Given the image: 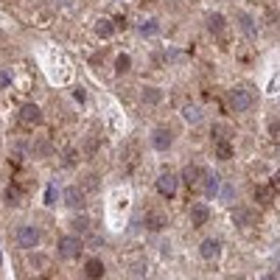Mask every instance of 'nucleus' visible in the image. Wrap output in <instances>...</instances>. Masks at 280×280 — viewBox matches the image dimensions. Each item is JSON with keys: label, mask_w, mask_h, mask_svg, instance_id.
<instances>
[{"label": "nucleus", "mask_w": 280, "mask_h": 280, "mask_svg": "<svg viewBox=\"0 0 280 280\" xmlns=\"http://www.w3.org/2000/svg\"><path fill=\"white\" fill-rule=\"evenodd\" d=\"M56 3H59V6H70V3H73V0H56Z\"/></svg>", "instance_id": "nucleus-35"}, {"label": "nucleus", "mask_w": 280, "mask_h": 280, "mask_svg": "<svg viewBox=\"0 0 280 280\" xmlns=\"http://www.w3.org/2000/svg\"><path fill=\"white\" fill-rule=\"evenodd\" d=\"M138 31L143 36H154V34H157V20H146V23H140Z\"/></svg>", "instance_id": "nucleus-19"}, {"label": "nucleus", "mask_w": 280, "mask_h": 280, "mask_svg": "<svg viewBox=\"0 0 280 280\" xmlns=\"http://www.w3.org/2000/svg\"><path fill=\"white\" fill-rule=\"evenodd\" d=\"M42 263H45V255H31V266H34V269H39Z\"/></svg>", "instance_id": "nucleus-31"}, {"label": "nucleus", "mask_w": 280, "mask_h": 280, "mask_svg": "<svg viewBox=\"0 0 280 280\" xmlns=\"http://www.w3.org/2000/svg\"><path fill=\"white\" fill-rule=\"evenodd\" d=\"M62 163H65V168H73V166H76V163H79V154H76V151H73V149H70V151H65V157H62Z\"/></svg>", "instance_id": "nucleus-23"}, {"label": "nucleus", "mask_w": 280, "mask_h": 280, "mask_svg": "<svg viewBox=\"0 0 280 280\" xmlns=\"http://www.w3.org/2000/svg\"><path fill=\"white\" fill-rule=\"evenodd\" d=\"M252 104H255V90H249V87H236L233 93H230V106H233L236 112H246Z\"/></svg>", "instance_id": "nucleus-3"}, {"label": "nucleus", "mask_w": 280, "mask_h": 280, "mask_svg": "<svg viewBox=\"0 0 280 280\" xmlns=\"http://www.w3.org/2000/svg\"><path fill=\"white\" fill-rule=\"evenodd\" d=\"M146 224H149V230H160L163 224H166V219H163V216H157V213H151Z\"/></svg>", "instance_id": "nucleus-22"}, {"label": "nucleus", "mask_w": 280, "mask_h": 280, "mask_svg": "<svg viewBox=\"0 0 280 280\" xmlns=\"http://www.w3.org/2000/svg\"><path fill=\"white\" fill-rule=\"evenodd\" d=\"M11 84V73L9 70H0V87H9Z\"/></svg>", "instance_id": "nucleus-28"}, {"label": "nucleus", "mask_w": 280, "mask_h": 280, "mask_svg": "<svg viewBox=\"0 0 280 280\" xmlns=\"http://www.w3.org/2000/svg\"><path fill=\"white\" fill-rule=\"evenodd\" d=\"M171 143H174V135H171L168 129H163V126H160V129H154V132H151V146H154L157 151L171 149Z\"/></svg>", "instance_id": "nucleus-8"}, {"label": "nucleus", "mask_w": 280, "mask_h": 280, "mask_svg": "<svg viewBox=\"0 0 280 280\" xmlns=\"http://www.w3.org/2000/svg\"><path fill=\"white\" fill-rule=\"evenodd\" d=\"M84 275H87V278H101V275H104V263L98 261V258H90L87 266H84Z\"/></svg>", "instance_id": "nucleus-15"}, {"label": "nucleus", "mask_w": 280, "mask_h": 280, "mask_svg": "<svg viewBox=\"0 0 280 280\" xmlns=\"http://www.w3.org/2000/svg\"><path fill=\"white\" fill-rule=\"evenodd\" d=\"M17 244L23 249H31V246L39 244V230L36 227H20L17 230Z\"/></svg>", "instance_id": "nucleus-6"}, {"label": "nucleus", "mask_w": 280, "mask_h": 280, "mask_svg": "<svg viewBox=\"0 0 280 280\" xmlns=\"http://www.w3.org/2000/svg\"><path fill=\"white\" fill-rule=\"evenodd\" d=\"M20 121L26 123V126H36V123L42 121V109L36 104H23L20 106Z\"/></svg>", "instance_id": "nucleus-7"}, {"label": "nucleus", "mask_w": 280, "mask_h": 280, "mask_svg": "<svg viewBox=\"0 0 280 280\" xmlns=\"http://www.w3.org/2000/svg\"><path fill=\"white\" fill-rule=\"evenodd\" d=\"M219 196H221V202H233V196H236V193H233V185L224 182V185L219 188Z\"/></svg>", "instance_id": "nucleus-21"}, {"label": "nucleus", "mask_w": 280, "mask_h": 280, "mask_svg": "<svg viewBox=\"0 0 280 280\" xmlns=\"http://www.w3.org/2000/svg\"><path fill=\"white\" fill-rule=\"evenodd\" d=\"M140 96H143V101H146V104H160V101H163V90L143 87V93H140Z\"/></svg>", "instance_id": "nucleus-16"}, {"label": "nucleus", "mask_w": 280, "mask_h": 280, "mask_svg": "<svg viewBox=\"0 0 280 280\" xmlns=\"http://www.w3.org/2000/svg\"><path fill=\"white\" fill-rule=\"evenodd\" d=\"M199 255L205 258V261H216V258L221 255V244L216 241V238H208V241L199 244Z\"/></svg>", "instance_id": "nucleus-9"}, {"label": "nucleus", "mask_w": 280, "mask_h": 280, "mask_svg": "<svg viewBox=\"0 0 280 280\" xmlns=\"http://www.w3.org/2000/svg\"><path fill=\"white\" fill-rule=\"evenodd\" d=\"M154 188H157L163 196H174L176 193V176L174 174H160L157 182H154Z\"/></svg>", "instance_id": "nucleus-10"}, {"label": "nucleus", "mask_w": 280, "mask_h": 280, "mask_svg": "<svg viewBox=\"0 0 280 280\" xmlns=\"http://www.w3.org/2000/svg\"><path fill=\"white\" fill-rule=\"evenodd\" d=\"M272 185H275V188H280V168L275 171V176H272Z\"/></svg>", "instance_id": "nucleus-34"}, {"label": "nucleus", "mask_w": 280, "mask_h": 280, "mask_svg": "<svg viewBox=\"0 0 280 280\" xmlns=\"http://www.w3.org/2000/svg\"><path fill=\"white\" fill-rule=\"evenodd\" d=\"M53 191H56V188H53V182H51L48 188H45V196H42V199H45V205H51V202H53V196H56Z\"/></svg>", "instance_id": "nucleus-29"}, {"label": "nucleus", "mask_w": 280, "mask_h": 280, "mask_svg": "<svg viewBox=\"0 0 280 280\" xmlns=\"http://www.w3.org/2000/svg\"><path fill=\"white\" fill-rule=\"evenodd\" d=\"M196 176H199V168H196V166H188V171H185V179H188V182H193Z\"/></svg>", "instance_id": "nucleus-27"}, {"label": "nucleus", "mask_w": 280, "mask_h": 280, "mask_svg": "<svg viewBox=\"0 0 280 280\" xmlns=\"http://www.w3.org/2000/svg\"><path fill=\"white\" fill-rule=\"evenodd\" d=\"M182 118L188 123H202V106H196V104L182 106Z\"/></svg>", "instance_id": "nucleus-14"}, {"label": "nucleus", "mask_w": 280, "mask_h": 280, "mask_svg": "<svg viewBox=\"0 0 280 280\" xmlns=\"http://www.w3.org/2000/svg\"><path fill=\"white\" fill-rule=\"evenodd\" d=\"M129 68H132V59L126 56V53H121V56L115 59V70H118V73H126Z\"/></svg>", "instance_id": "nucleus-20"}, {"label": "nucleus", "mask_w": 280, "mask_h": 280, "mask_svg": "<svg viewBox=\"0 0 280 280\" xmlns=\"http://www.w3.org/2000/svg\"><path fill=\"white\" fill-rule=\"evenodd\" d=\"M6 199H9V202H20V191H17V188H9V191H6Z\"/></svg>", "instance_id": "nucleus-30"}, {"label": "nucleus", "mask_w": 280, "mask_h": 280, "mask_svg": "<svg viewBox=\"0 0 280 280\" xmlns=\"http://www.w3.org/2000/svg\"><path fill=\"white\" fill-rule=\"evenodd\" d=\"M126 210H129V193H126V188H121V191H115L112 199H109V224L121 227Z\"/></svg>", "instance_id": "nucleus-1"}, {"label": "nucleus", "mask_w": 280, "mask_h": 280, "mask_svg": "<svg viewBox=\"0 0 280 280\" xmlns=\"http://www.w3.org/2000/svg\"><path fill=\"white\" fill-rule=\"evenodd\" d=\"M73 230H76V233H84V230H90V221L87 219H76L73 221Z\"/></svg>", "instance_id": "nucleus-24"}, {"label": "nucleus", "mask_w": 280, "mask_h": 280, "mask_svg": "<svg viewBox=\"0 0 280 280\" xmlns=\"http://www.w3.org/2000/svg\"><path fill=\"white\" fill-rule=\"evenodd\" d=\"M208 219H210V208H208V205H202V202H199V205H193V208H191V221H193V224H205Z\"/></svg>", "instance_id": "nucleus-12"}, {"label": "nucleus", "mask_w": 280, "mask_h": 280, "mask_svg": "<svg viewBox=\"0 0 280 280\" xmlns=\"http://www.w3.org/2000/svg\"><path fill=\"white\" fill-rule=\"evenodd\" d=\"M216 154H219L221 160H224V157H230V154H233V149H230V143H219V151H216Z\"/></svg>", "instance_id": "nucleus-25"}, {"label": "nucleus", "mask_w": 280, "mask_h": 280, "mask_svg": "<svg viewBox=\"0 0 280 280\" xmlns=\"http://www.w3.org/2000/svg\"><path fill=\"white\" fill-rule=\"evenodd\" d=\"M0 261H3V252H0Z\"/></svg>", "instance_id": "nucleus-36"}, {"label": "nucleus", "mask_w": 280, "mask_h": 280, "mask_svg": "<svg viewBox=\"0 0 280 280\" xmlns=\"http://www.w3.org/2000/svg\"><path fill=\"white\" fill-rule=\"evenodd\" d=\"M219 188H221L219 176H216V174H205V185H202V191H205V196H208V199L219 196Z\"/></svg>", "instance_id": "nucleus-11"}, {"label": "nucleus", "mask_w": 280, "mask_h": 280, "mask_svg": "<svg viewBox=\"0 0 280 280\" xmlns=\"http://www.w3.org/2000/svg\"><path fill=\"white\" fill-rule=\"evenodd\" d=\"M62 202H65V208H68V210H76V213H81V210L87 208V196H84V191H81V188H76V185L65 188Z\"/></svg>", "instance_id": "nucleus-5"}, {"label": "nucleus", "mask_w": 280, "mask_h": 280, "mask_svg": "<svg viewBox=\"0 0 280 280\" xmlns=\"http://www.w3.org/2000/svg\"><path fill=\"white\" fill-rule=\"evenodd\" d=\"M51 56H45V68H48V73H51L53 81H68L70 79V65L68 59H62V53L56 51H48Z\"/></svg>", "instance_id": "nucleus-2"}, {"label": "nucleus", "mask_w": 280, "mask_h": 280, "mask_svg": "<svg viewBox=\"0 0 280 280\" xmlns=\"http://www.w3.org/2000/svg\"><path fill=\"white\" fill-rule=\"evenodd\" d=\"M36 154H51V143H48V140H39V143H36Z\"/></svg>", "instance_id": "nucleus-26"}, {"label": "nucleus", "mask_w": 280, "mask_h": 280, "mask_svg": "<svg viewBox=\"0 0 280 280\" xmlns=\"http://www.w3.org/2000/svg\"><path fill=\"white\" fill-rule=\"evenodd\" d=\"M73 98H76V104H84V98H87V96H84V90H76Z\"/></svg>", "instance_id": "nucleus-33"}, {"label": "nucleus", "mask_w": 280, "mask_h": 280, "mask_svg": "<svg viewBox=\"0 0 280 280\" xmlns=\"http://www.w3.org/2000/svg\"><path fill=\"white\" fill-rule=\"evenodd\" d=\"M56 252H59V258H65V261H76L81 255V241L76 236H62L59 244H56Z\"/></svg>", "instance_id": "nucleus-4"}, {"label": "nucleus", "mask_w": 280, "mask_h": 280, "mask_svg": "<svg viewBox=\"0 0 280 280\" xmlns=\"http://www.w3.org/2000/svg\"><path fill=\"white\" fill-rule=\"evenodd\" d=\"M238 26H241V31H244L246 36H255V20L249 17V14H241V17H238Z\"/></svg>", "instance_id": "nucleus-18"}, {"label": "nucleus", "mask_w": 280, "mask_h": 280, "mask_svg": "<svg viewBox=\"0 0 280 280\" xmlns=\"http://www.w3.org/2000/svg\"><path fill=\"white\" fill-rule=\"evenodd\" d=\"M266 191H269V188H258V199H261V202H269L272 199V193H266Z\"/></svg>", "instance_id": "nucleus-32"}, {"label": "nucleus", "mask_w": 280, "mask_h": 280, "mask_svg": "<svg viewBox=\"0 0 280 280\" xmlns=\"http://www.w3.org/2000/svg\"><path fill=\"white\" fill-rule=\"evenodd\" d=\"M208 31L210 34H221L224 31V14H219V11L208 14Z\"/></svg>", "instance_id": "nucleus-13"}, {"label": "nucleus", "mask_w": 280, "mask_h": 280, "mask_svg": "<svg viewBox=\"0 0 280 280\" xmlns=\"http://www.w3.org/2000/svg\"><path fill=\"white\" fill-rule=\"evenodd\" d=\"M96 34L101 36V39H106V36H112V34H115L112 20H98V23H96Z\"/></svg>", "instance_id": "nucleus-17"}]
</instances>
